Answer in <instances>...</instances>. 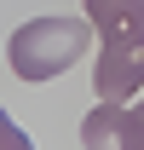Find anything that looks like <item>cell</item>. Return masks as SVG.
<instances>
[{
    "mask_svg": "<svg viewBox=\"0 0 144 150\" xmlns=\"http://www.w3.org/2000/svg\"><path fill=\"white\" fill-rule=\"evenodd\" d=\"M87 18L104 35L92 87H98V98L127 104L144 87V0H87Z\"/></svg>",
    "mask_w": 144,
    "mask_h": 150,
    "instance_id": "obj_1",
    "label": "cell"
},
{
    "mask_svg": "<svg viewBox=\"0 0 144 150\" xmlns=\"http://www.w3.org/2000/svg\"><path fill=\"white\" fill-rule=\"evenodd\" d=\"M92 29H98L92 18H35V23H23L12 35V46H6L12 75L18 81H52V75H64L92 46Z\"/></svg>",
    "mask_w": 144,
    "mask_h": 150,
    "instance_id": "obj_2",
    "label": "cell"
},
{
    "mask_svg": "<svg viewBox=\"0 0 144 150\" xmlns=\"http://www.w3.org/2000/svg\"><path fill=\"white\" fill-rule=\"evenodd\" d=\"M6 150H29V139H18V127H6Z\"/></svg>",
    "mask_w": 144,
    "mask_h": 150,
    "instance_id": "obj_4",
    "label": "cell"
},
{
    "mask_svg": "<svg viewBox=\"0 0 144 150\" xmlns=\"http://www.w3.org/2000/svg\"><path fill=\"white\" fill-rule=\"evenodd\" d=\"M81 144L87 150H144V115H138V104L98 98V110L81 121Z\"/></svg>",
    "mask_w": 144,
    "mask_h": 150,
    "instance_id": "obj_3",
    "label": "cell"
},
{
    "mask_svg": "<svg viewBox=\"0 0 144 150\" xmlns=\"http://www.w3.org/2000/svg\"><path fill=\"white\" fill-rule=\"evenodd\" d=\"M138 115H144V98H138Z\"/></svg>",
    "mask_w": 144,
    "mask_h": 150,
    "instance_id": "obj_5",
    "label": "cell"
}]
</instances>
